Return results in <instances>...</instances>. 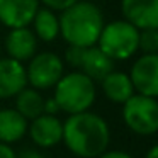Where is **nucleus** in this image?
<instances>
[{
  "mask_svg": "<svg viewBox=\"0 0 158 158\" xmlns=\"http://www.w3.org/2000/svg\"><path fill=\"white\" fill-rule=\"evenodd\" d=\"M95 82L82 72L66 73L55 85V100L60 110L66 114L89 110L95 100Z\"/></svg>",
  "mask_w": 158,
  "mask_h": 158,
  "instance_id": "7ed1b4c3",
  "label": "nucleus"
},
{
  "mask_svg": "<svg viewBox=\"0 0 158 158\" xmlns=\"http://www.w3.org/2000/svg\"><path fill=\"white\" fill-rule=\"evenodd\" d=\"M100 85H102V92L110 102L116 104H124L127 99L136 94L131 82L129 75L124 72H110L109 75H106L100 80Z\"/></svg>",
  "mask_w": 158,
  "mask_h": 158,
  "instance_id": "4468645a",
  "label": "nucleus"
},
{
  "mask_svg": "<svg viewBox=\"0 0 158 158\" xmlns=\"http://www.w3.org/2000/svg\"><path fill=\"white\" fill-rule=\"evenodd\" d=\"M129 78L138 94L158 99V53H144L134 61Z\"/></svg>",
  "mask_w": 158,
  "mask_h": 158,
  "instance_id": "0eeeda50",
  "label": "nucleus"
},
{
  "mask_svg": "<svg viewBox=\"0 0 158 158\" xmlns=\"http://www.w3.org/2000/svg\"><path fill=\"white\" fill-rule=\"evenodd\" d=\"M27 83L32 89L48 90L58 83V80L65 75L63 60L51 51H43L34 55L29 60V66H26Z\"/></svg>",
  "mask_w": 158,
  "mask_h": 158,
  "instance_id": "423d86ee",
  "label": "nucleus"
},
{
  "mask_svg": "<svg viewBox=\"0 0 158 158\" xmlns=\"http://www.w3.org/2000/svg\"><path fill=\"white\" fill-rule=\"evenodd\" d=\"M121 12L139 31L158 27V0H121Z\"/></svg>",
  "mask_w": 158,
  "mask_h": 158,
  "instance_id": "6e6552de",
  "label": "nucleus"
},
{
  "mask_svg": "<svg viewBox=\"0 0 158 158\" xmlns=\"http://www.w3.org/2000/svg\"><path fill=\"white\" fill-rule=\"evenodd\" d=\"M0 53H2V44H0Z\"/></svg>",
  "mask_w": 158,
  "mask_h": 158,
  "instance_id": "a878e982",
  "label": "nucleus"
},
{
  "mask_svg": "<svg viewBox=\"0 0 158 158\" xmlns=\"http://www.w3.org/2000/svg\"><path fill=\"white\" fill-rule=\"evenodd\" d=\"M17 158H44V156L36 150H22L21 153L17 155Z\"/></svg>",
  "mask_w": 158,
  "mask_h": 158,
  "instance_id": "b1692460",
  "label": "nucleus"
},
{
  "mask_svg": "<svg viewBox=\"0 0 158 158\" xmlns=\"http://www.w3.org/2000/svg\"><path fill=\"white\" fill-rule=\"evenodd\" d=\"M139 49H143V53H158V31H156V27L139 31Z\"/></svg>",
  "mask_w": 158,
  "mask_h": 158,
  "instance_id": "a211bd4d",
  "label": "nucleus"
},
{
  "mask_svg": "<svg viewBox=\"0 0 158 158\" xmlns=\"http://www.w3.org/2000/svg\"><path fill=\"white\" fill-rule=\"evenodd\" d=\"M63 141L78 158H97L109 148V124L90 110L70 114L63 123Z\"/></svg>",
  "mask_w": 158,
  "mask_h": 158,
  "instance_id": "f257e3e1",
  "label": "nucleus"
},
{
  "mask_svg": "<svg viewBox=\"0 0 158 158\" xmlns=\"http://www.w3.org/2000/svg\"><path fill=\"white\" fill-rule=\"evenodd\" d=\"M92 2H95V0H92Z\"/></svg>",
  "mask_w": 158,
  "mask_h": 158,
  "instance_id": "bb28decb",
  "label": "nucleus"
},
{
  "mask_svg": "<svg viewBox=\"0 0 158 158\" xmlns=\"http://www.w3.org/2000/svg\"><path fill=\"white\" fill-rule=\"evenodd\" d=\"M60 110L58 107V102L55 100V97H51V99H44V112L43 114H51V116H56Z\"/></svg>",
  "mask_w": 158,
  "mask_h": 158,
  "instance_id": "412c9836",
  "label": "nucleus"
},
{
  "mask_svg": "<svg viewBox=\"0 0 158 158\" xmlns=\"http://www.w3.org/2000/svg\"><path fill=\"white\" fill-rule=\"evenodd\" d=\"M97 46L114 61L129 60L139 49V29L124 19L104 24Z\"/></svg>",
  "mask_w": 158,
  "mask_h": 158,
  "instance_id": "20e7f679",
  "label": "nucleus"
},
{
  "mask_svg": "<svg viewBox=\"0 0 158 158\" xmlns=\"http://www.w3.org/2000/svg\"><path fill=\"white\" fill-rule=\"evenodd\" d=\"M15 110L21 112L26 119H34L44 112V99L38 89H24L15 95Z\"/></svg>",
  "mask_w": 158,
  "mask_h": 158,
  "instance_id": "f3484780",
  "label": "nucleus"
},
{
  "mask_svg": "<svg viewBox=\"0 0 158 158\" xmlns=\"http://www.w3.org/2000/svg\"><path fill=\"white\" fill-rule=\"evenodd\" d=\"M27 119L15 109L0 110V143L12 144L21 141L27 133Z\"/></svg>",
  "mask_w": 158,
  "mask_h": 158,
  "instance_id": "2eb2a0df",
  "label": "nucleus"
},
{
  "mask_svg": "<svg viewBox=\"0 0 158 158\" xmlns=\"http://www.w3.org/2000/svg\"><path fill=\"white\" fill-rule=\"evenodd\" d=\"M38 49V38L29 27H15L5 38V51L9 58L17 61L31 60Z\"/></svg>",
  "mask_w": 158,
  "mask_h": 158,
  "instance_id": "f8f14e48",
  "label": "nucleus"
},
{
  "mask_svg": "<svg viewBox=\"0 0 158 158\" xmlns=\"http://www.w3.org/2000/svg\"><path fill=\"white\" fill-rule=\"evenodd\" d=\"M31 139L39 148H53L63 141V123L56 116L41 114L27 126Z\"/></svg>",
  "mask_w": 158,
  "mask_h": 158,
  "instance_id": "9d476101",
  "label": "nucleus"
},
{
  "mask_svg": "<svg viewBox=\"0 0 158 158\" xmlns=\"http://www.w3.org/2000/svg\"><path fill=\"white\" fill-rule=\"evenodd\" d=\"M39 9V0H0V22L9 29L27 27Z\"/></svg>",
  "mask_w": 158,
  "mask_h": 158,
  "instance_id": "1a4fd4ad",
  "label": "nucleus"
},
{
  "mask_svg": "<svg viewBox=\"0 0 158 158\" xmlns=\"http://www.w3.org/2000/svg\"><path fill=\"white\" fill-rule=\"evenodd\" d=\"M34 26V34L44 43H51L60 36V19L55 10L48 7H39L31 22Z\"/></svg>",
  "mask_w": 158,
  "mask_h": 158,
  "instance_id": "dca6fc26",
  "label": "nucleus"
},
{
  "mask_svg": "<svg viewBox=\"0 0 158 158\" xmlns=\"http://www.w3.org/2000/svg\"><path fill=\"white\" fill-rule=\"evenodd\" d=\"M0 158H17V155L10 148V144L0 143Z\"/></svg>",
  "mask_w": 158,
  "mask_h": 158,
  "instance_id": "5701e85b",
  "label": "nucleus"
},
{
  "mask_svg": "<svg viewBox=\"0 0 158 158\" xmlns=\"http://www.w3.org/2000/svg\"><path fill=\"white\" fill-rule=\"evenodd\" d=\"M123 119L126 126L139 136L158 133V100L143 94H134L123 104Z\"/></svg>",
  "mask_w": 158,
  "mask_h": 158,
  "instance_id": "39448f33",
  "label": "nucleus"
},
{
  "mask_svg": "<svg viewBox=\"0 0 158 158\" xmlns=\"http://www.w3.org/2000/svg\"><path fill=\"white\" fill-rule=\"evenodd\" d=\"M112 70H114V60H110L97 44L83 49V56H82V61H80L78 72L85 73L94 82H100Z\"/></svg>",
  "mask_w": 158,
  "mask_h": 158,
  "instance_id": "ddd939ff",
  "label": "nucleus"
},
{
  "mask_svg": "<svg viewBox=\"0 0 158 158\" xmlns=\"http://www.w3.org/2000/svg\"><path fill=\"white\" fill-rule=\"evenodd\" d=\"M39 2H43L44 7L51 9V10H55V12H63L65 9H68V7H72L73 4H77L78 0H39Z\"/></svg>",
  "mask_w": 158,
  "mask_h": 158,
  "instance_id": "aec40b11",
  "label": "nucleus"
},
{
  "mask_svg": "<svg viewBox=\"0 0 158 158\" xmlns=\"http://www.w3.org/2000/svg\"><path fill=\"white\" fill-rule=\"evenodd\" d=\"M144 158H158V144H155V146L150 148V151L146 153V156Z\"/></svg>",
  "mask_w": 158,
  "mask_h": 158,
  "instance_id": "393cba45",
  "label": "nucleus"
},
{
  "mask_svg": "<svg viewBox=\"0 0 158 158\" xmlns=\"http://www.w3.org/2000/svg\"><path fill=\"white\" fill-rule=\"evenodd\" d=\"M83 49L85 48H80V46H70L65 53V60L70 66L78 70L80 61H82V56H83Z\"/></svg>",
  "mask_w": 158,
  "mask_h": 158,
  "instance_id": "6ab92c4d",
  "label": "nucleus"
},
{
  "mask_svg": "<svg viewBox=\"0 0 158 158\" xmlns=\"http://www.w3.org/2000/svg\"><path fill=\"white\" fill-rule=\"evenodd\" d=\"M97 158H133L129 153H124V151H119V150H112V151H104L102 155H99Z\"/></svg>",
  "mask_w": 158,
  "mask_h": 158,
  "instance_id": "4be33fe9",
  "label": "nucleus"
},
{
  "mask_svg": "<svg viewBox=\"0 0 158 158\" xmlns=\"http://www.w3.org/2000/svg\"><path fill=\"white\" fill-rule=\"evenodd\" d=\"M58 19L60 34L70 46L89 48L97 44L104 27V17L95 4L78 0L72 7L65 9Z\"/></svg>",
  "mask_w": 158,
  "mask_h": 158,
  "instance_id": "f03ea898",
  "label": "nucleus"
},
{
  "mask_svg": "<svg viewBox=\"0 0 158 158\" xmlns=\"http://www.w3.org/2000/svg\"><path fill=\"white\" fill-rule=\"evenodd\" d=\"M27 85L26 66L14 58H0V99L15 97Z\"/></svg>",
  "mask_w": 158,
  "mask_h": 158,
  "instance_id": "9b49d317",
  "label": "nucleus"
},
{
  "mask_svg": "<svg viewBox=\"0 0 158 158\" xmlns=\"http://www.w3.org/2000/svg\"><path fill=\"white\" fill-rule=\"evenodd\" d=\"M156 31H158V27H156Z\"/></svg>",
  "mask_w": 158,
  "mask_h": 158,
  "instance_id": "cd10ccee",
  "label": "nucleus"
}]
</instances>
